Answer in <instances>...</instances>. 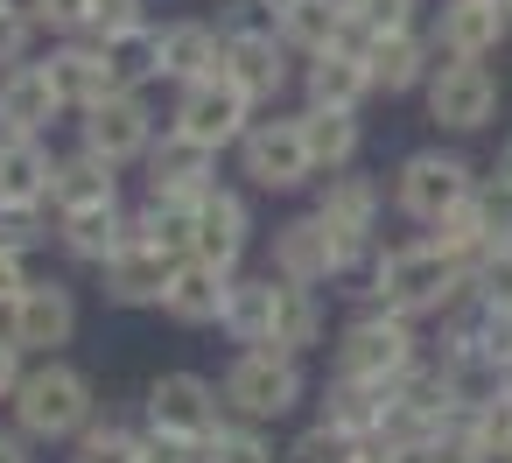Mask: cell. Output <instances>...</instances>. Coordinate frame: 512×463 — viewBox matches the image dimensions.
Returning a JSON list of instances; mask_svg holds the SVG:
<instances>
[{"label": "cell", "instance_id": "8d00e7d4", "mask_svg": "<svg viewBox=\"0 0 512 463\" xmlns=\"http://www.w3.org/2000/svg\"><path fill=\"white\" fill-rule=\"evenodd\" d=\"M204 463H274V435L267 428H246V421H225L204 442Z\"/></svg>", "mask_w": 512, "mask_h": 463}, {"label": "cell", "instance_id": "4fadbf2b", "mask_svg": "<svg viewBox=\"0 0 512 463\" xmlns=\"http://www.w3.org/2000/svg\"><path fill=\"white\" fill-rule=\"evenodd\" d=\"M141 169H148V204H169V211H197L218 190V155L183 141V134H169V127H162V141L148 148Z\"/></svg>", "mask_w": 512, "mask_h": 463}, {"label": "cell", "instance_id": "44dd1931", "mask_svg": "<svg viewBox=\"0 0 512 463\" xmlns=\"http://www.w3.org/2000/svg\"><path fill=\"white\" fill-rule=\"evenodd\" d=\"M50 85H57V99H64V113H92V106H106L120 85H113V64H106V43H92V36H78V43H64V50H50Z\"/></svg>", "mask_w": 512, "mask_h": 463}, {"label": "cell", "instance_id": "f907efd6", "mask_svg": "<svg viewBox=\"0 0 512 463\" xmlns=\"http://www.w3.org/2000/svg\"><path fill=\"white\" fill-rule=\"evenodd\" d=\"M358 463H407V456H386V449H365Z\"/></svg>", "mask_w": 512, "mask_h": 463}, {"label": "cell", "instance_id": "e0dca14e", "mask_svg": "<svg viewBox=\"0 0 512 463\" xmlns=\"http://www.w3.org/2000/svg\"><path fill=\"white\" fill-rule=\"evenodd\" d=\"M155 36H162V85L197 92V85L225 78V29H218V22L183 15V22H162Z\"/></svg>", "mask_w": 512, "mask_h": 463}, {"label": "cell", "instance_id": "277c9868", "mask_svg": "<svg viewBox=\"0 0 512 463\" xmlns=\"http://www.w3.org/2000/svg\"><path fill=\"white\" fill-rule=\"evenodd\" d=\"M477 183H484V176L470 169V155H456V148H414V155H400V169H393V211H400L407 225L435 232L456 204H470Z\"/></svg>", "mask_w": 512, "mask_h": 463}, {"label": "cell", "instance_id": "7dc6e473", "mask_svg": "<svg viewBox=\"0 0 512 463\" xmlns=\"http://www.w3.org/2000/svg\"><path fill=\"white\" fill-rule=\"evenodd\" d=\"M148 435V428H141ZM148 463H204L197 442H176V435H148Z\"/></svg>", "mask_w": 512, "mask_h": 463}, {"label": "cell", "instance_id": "8fae6325", "mask_svg": "<svg viewBox=\"0 0 512 463\" xmlns=\"http://www.w3.org/2000/svg\"><path fill=\"white\" fill-rule=\"evenodd\" d=\"M85 134V155H99L106 169H127V162H148V148L162 141V120L148 106V92H113L106 106H92L78 120Z\"/></svg>", "mask_w": 512, "mask_h": 463}, {"label": "cell", "instance_id": "484cf974", "mask_svg": "<svg viewBox=\"0 0 512 463\" xmlns=\"http://www.w3.org/2000/svg\"><path fill=\"white\" fill-rule=\"evenodd\" d=\"M232 281H239V274H218V267H204V260H183L176 281H169V295H162V316L183 323V330H211V323H225Z\"/></svg>", "mask_w": 512, "mask_h": 463}, {"label": "cell", "instance_id": "b9f144b4", "mask_svg": "<svg viewBox=\"0 0 512 463\" xmlns=\"http://www.w3.org/2000/svg\"><path fill=\"white\" fill-rule=\"evenodd\" d=\"M134 29H148V0H92V43H113Z\"/></svg>", "mask_w": 512, "mask_h": 463}, {"label": "cell", "instance_id": "d6a6232c", "mask_svg": "<svg viewBox=\"0 0 512 463\" xmlns=\"http://www.w3.org/2000/svg\"><path fill=\"white\" fill-rule=\"evenodd\" d=\"M106 64H113V85H120V92L162 85V36H155V22L134 29V36H113V43H106Z\"/></svg>", "mask_w": 512, "mask_h": 463}, {"label": "cell", "instance_id": "d4e9b609", "mask_svg": "<svg viewBox=\"0 0 512 463\" xmlns=\"http://www.w3.org/2000/svg\"><path fill=\"white\" fill-rule=\"evenodd\" d=\"M302 99L323 106V113H358L372 99V71H365V50H323L302 64Z\"/></svg>", "mask_w": 512, "mask_h": 463}, {"label": "cell", "instance_id": "2e32d148", "mask_svg": "<svg viewBox=\"0 0 512 463\" xmlns=\"http://www.w3.org/2000/svg\"><path fill=\"white\" fill-rule=\"evenodd\" d=\"M8 337H15L22 358H29V351L57 358V351L78 337V295H71L64 281H29V295H22L15 316H8Z\"/></svg>", "mask_w": 512, "mask_h": 463}, {"label": "cell", "instance_id": "ee69618b", "mask_svg": "<svg viewBox=\"0 0 512 463\" xmlns=\"http://www.w3.org/2000/svg\"><path fill=\"white\" fill-rule=\"evenodd\" d=\"M50 239V225H43V211H8V204H0V253H29V246H43Z\"/></svg>", "mask_w": 512, "mask_h": 463}, {"label": "cell", "instance_id": "4316f807", "mask_svg": "<svg viewBox=\"0 0 512 463\" xmlns=\"http://www.w3.org/2000/svg\"><path fill=\"white\" fill-rule=\"evenodd\" d=\"M386 414H393V386H372V379H344V372H330V386H323V421L337 428V435H351V442H379V428H386Z\"/></svg>", "mask_w": 512, "mask_h": 463}, {"label": "cell", "instance_id": "d590c367", "mask_svg": "<svg viewBox=\"0 0 512 463\" xmlns=\"http://www.w3.org/2000/svg\"><path fill=\"white\" fill-rule=\"evenodd\" d=\"M351 22H358V50L379 43V36H414L421 0H351Z\"/></svg>", "mask_w": 512, "mask_h": 463}, {"label": "cell", "instance_id": "9a60e30c", "mask_svg": "<svg viewBox=\"0 0 512 463\" xmlns=\"http://www.w3.org/2000/svg\"><path fill=\"white\" fill-rule=\"evenodd\" d=\"M505 36H512V15L491 8V0H442L428 22V43L442 64H484Z\"/></svg>", "mask_w": 512, "mask_h": 463}, {"label": "cell", "instance_id": "83f0119b", "mask_svg": "<svg viewBox=\"0 0 512 463\" xmlns=\"http://www.w3.org/2000/svg\"><path fill=\"white\" fill-rule=\"evenodd\" d=\"M274 316H281V281L274 274H253V281H232V302H225V337L239 351H274Z\"/></svg>", "mask_w": 512, "mask_h": 463}, {"label": "cell", "instance_id": "7a4b0ae2", "mask_svg": "<svg viewBox=\"0 0 512 463\" xmlns=\"http://www.w3.org/2000/svg\"><path fill=\"white\" fill-rule=\"evenodd\" d=\"M8 407H15V435H29V442H78V435L99 421L92 379H85L78 365H64V358L29 365V379H22V393H15Z\"/></svg>", "mask_w": 512, "mask_h": 463}, {"label": "cell", "instance_id": "bcb514c9", "mask_svg": "<svg viewBox=\"0 0 512 463\" xmlns=\"http://www.w3.org/2000/svg\"><path fill=\"white\" fill-rule=\"evenodd\" d=\"M22 379H29V365H22V351H15V337L0 330V400H15L22 393Z\"/></svg>", "mask_w": 512, "mask_h": 463}, {"label": "cell", "instance_id": "db71d44e", "mask_svg": "<svg viewBox=\"0 0 512 463\" xmlns=\"http://www.w3.org/2000/svg\"><path fill=\"white\" fill-rule=\"evenodd\" d=\"M505 323H512V316H505Z\"/></svg>", "mask_w": 512, "mask_h": 463}, {"label": "cell", "instance_id": "e575fe53", "mask_svg": "<svg viewBox=\"0 0 512 463\" xmlns=\"http://www.w3.org/2000/svg\"><path fill=\"white\" fill-rule=\"evenodd\" d=\"M71 463H148V435L127 421H92L71 442Z\"/></svg>", "mask_w": 512, "mask_h": 463}, {"label": "cell", "instance_id": "1f68e13d", "mask_svg": "<svg viewBox=\"0 0 512 463\" xmlns=\"http://www.w3.org/2000/svg\"><path fill=\"white\" fill-rule=\"evenodd\" d=\"M57 239H64L71 260L106 267V260H120V246L134 239V218H127L120 204H106V211H71V218H57Z\"/></svg>", "mask_w": 512, "mask_h": 463}, {"label": "cell", "instance_id": "836d02e7", "mask_svg": "<svg viewBox=\"0 0 512 463\" xmlns=\"http://www.w3.org/2000/svg\"><path fill=\"white\" fill-rule=\"evenodd\" d=\"M323 344V302H316V288H288L281 281V316H274V351H288V358H302V351H316Z\"/></svg>", "mask_w": 512, "mask_h": 463}, {"label": "cell", "instance_id": "ac0fdd59", "mask_svg": "<svg viewBox=\"0 0 512 463\" xmlns=\"http://www.w3.org/2000/svg\"><path fill=\"white\" fill-rule=\"evenodd\" d=\"M267 274L288 281V288H323V281H337L344 267H337V239H330V225H323L316 211L274 225V267H267Z\"/></svg>", "mask_w": 512, "mask_h": 463}, {"label": "cell", "instance_id": "5b68a950", "mask_svg": "<svg viewBox=\"0 0 512 463\" xmlns=\"http://www.w3.org/2000/svg\"><path fill=\"white\" fill-rule=\"evenodd\" d=\"M414 365H421V330H414L407 316H386V309L365 302V309L337 330V372H344V379L400 386Z\"/></svg>", "mask_w": 512, "mask_h": 463}, {"label": "cell", "instance_id": "4dcf8cb0", "mask_svg": "<svg viewBox=\"0 0 512 463\" xmlns=\"http://www.w3.org/2000/svg\"><path fill=\"white\" fill-rule=\"evenodd\" d=\"M302 141H309V162H316V183L323 176H344L365 148V120L358 113H323V106H302Z\"/></svg>", "mask_w": 512, "mask_h": 463}, {"label": "cell", "instance_id": "ab89813d", "mask_svg": "<svg viewBox=\"0 0 512 463\" xmlns=\"http://www.w3.org/2000/svg\"><path fill=\"white\" fill-rule=\"evenodd\" d=\"M414 463H498V456H491V449L477 442V428L456 414V421H449V428H442V435H435V442H428Z\"/></svg>", "mask_w": 512, "mask_h": 463}, {"label": "cell", "instance_id": "f5cc1de1", "mask_svg": "<svg viewBox=\"0 0 512 463\" xmlns=\"http://www.w3.org/2000/svg\"><path fill=\"white\" fill-rule=\"evenodd\" d=\"M0 8H15V0H0Z\"/></svg>", "mask_w": 512, "mask_h": 463}, {"label": "cell", "instance_id": "5bb4252c", "mask_svg": "<svg viewBox=\"0 0 512 463\" xmlns=\"http://www.w3.org/2000/svg\"><path fill=\"white\" fill-rule=\"evenodd\" d=\"M246 253H253V204H246V190H225L218 183L197 204V218H190V260H204L218 274H239Z\"/></svg>", "mask_w": 512, "mask_h": 463}, {"label": "cell", "instance_id": "3957f363", "mask_svg": "<svg viewBox=\"0 0 512 463\" xmlns=\"http://www.w3.org/2000/svg\"><path fill=\"white\" fill-rule=\"evenodd\" d=\"M218 393H225V414H232V421L274 428V421H288V414L302 407L309 372H302V358H288V351H239V358L225 365Z\"/></svg>", "mask_w": 512, "mask_h": 463}, {"label": "cell", "instance_id": "11a10c76", "mask_svg": "<svg viewBox=\"0 0 512 463\" xmlns=\"http://www.w3.org/2000/svg\"><path fill=\"white\" fill-rule=\"evenodd\" d=\"M505 463H512V456H505Z\"/></svg>", "mask_w": 512, "mask_h": 463}, {"label": "cell", "instance_id": "ffe728a7", "mask_svg": "<svg viewBox=\"0 0 512 463\" xmlns=\"http://www.w3.org/2000/svg\"><path fill=\"white\" fill-rule=\"evenodd\" d=\"M57 113H64V99L43 64H22L0 78V141H43L57 127Z\"/></svg>", "mask_w": 512, "mask_h": 463}, {"label": "cell", "instance_id": "9c48e42d", "mask_svg": "<svg viewBox=\"0 0 512 463\" xmlns=\"http://www.w3.org/2000/svg\"><path fill=\"white\" fill-rule=\"evenodd\" d=\"M239 176H246L253 190H274V197H288V190L316 183V162H309L302 120H295V113L253 120V134L239 141Z\"/></svg>", "mask_w": 512, "mask_h": 463}, {"label": "cell", "instance_id": "f6af8a7d", "mask_svg": "<svg viewBox=\"0 0 512 463\" xmlns=\"http://www.w3.org/2000/svg\"><path fill=\"white\" fill-rule=\"evenodd\" d=\"M29 295V267L15 253H0V316H15V302Z\"/></svg>", "mask_w": 512, "mask_h": 463}, {"label": "cell", "instance_id": "30bf717a", "mask_svg": "<svg viewBox=\"0 0 512 463\" xmlns=\"http://www.w3.org/2000/svg\"><path fill=\"white\" fill-rule=\"evenodd\" d=\"M169 134H183V141L225 155V148H239V141L253 134V99H246L232 78H211V85H197V92H176Z\"/></svg>", "mask_w": 512, "mask_h": 463}, {"label": "cell", "instance_id": "7bdbcfd3", "mask_svg": "<svg viewBox=\"0 0 512 463\" xmlns=\"http://www.w3.org/2000/svg\"><path fill=\"white\" fill-rule=\"evenodd\" d=\"M29 43H36V15L29 8H0V78L29 64Z\"/></svg>", "mask_w": 512, "mask_h": 463}, {"label": "cell", "instance_id": "8992f818", "mask_svg": "<svg viewBox=\"0 0 512 463\" xmlns=\"http://www.w3.org/2000/svg\"><path fill=\"white\" fill-rule=\"evenodd\" d=\"M141 414H148V435H176V442H197V449L232 421L218 379H204V372H162V379L148 386Z\"/></svg>", "mask_w": 512, "mask_h": 463}, {"label": "cell", "instance_id": "f35d334b", "mask_svg": "<svg viewBox=\"0 0 512 463\" xmlns=\"http://www.w3.org/2000/svg\"><path fill=\"white\" fill-rule=\"evenodd\" d=\"M470 302H484L491 316H512V253H491L470 267Z\"/></svg>", "mask_w": 512, "mask_h": 463}, {"label": "cell", "instance_id": "816d5d0a", "mask_svg": "<svg viewBox=\"0 0 512 463\" xmlns=\"http://www.w3.org/2000/svg\"><path fill=\"white\" fill-rule=\"evenodd\" d=\"M491 8H505V15H512V0H491Z\"/></svg>", "mask_w": 512, "mask_h": 463}, {"label": "cell", "instance_id": "f546056e", "mask_svg": "<svg viewBox=\"0 0 512 463\" xmlns=\"http://www.w3.org/2000/svg\"><path fill=\"white\" fill-rule=\"evenodd\" d=\"M50 176H57V155L43 141H0V204L8 211H43Z\"/></svg>", "mask_w": 512, "mask_h": 463}, {"label": "cell", "instance_id": "681fc988", "mask_svg": "<svg viewBox=\"0 0 512 463\" xmlns=\"http://www.w3.org/2000/svg\"><path fill=\"white\" fill-rule=\"evenodd\" d=\"M498 183L512 190V134H505V148H498Z\"/></svg>", "mask_w": 512, "mask_h": 463}, {"label": "cell", "instance_id": "7c38bea8", "mask_svg": "<svg viewBox=\"0 0 512 463\" xmlns=\"http://www.w3.org/2000/svg\"><path fill=\"white\" fill-rule=\"evenodd\" d=\"M421 99L442 134H484L498 120V71L491 64H435Z\"/></svg>", "mask_w": 512, "mask_h": 463}, {"label": "cell", "instance_id": "ba28073f", "mask_svg": "<svg viewBox=\"0 0 512 463\" xmlns=\"http://www.w3.org/2000/svg\"><path fill=\"white\" fill-rule=\"evenodd\" d=\"M379 211H386V197H379L372 176H351V169H344V176H323V190H316V218L330 225V239H337V267H344V274L372 267Z\"/></svg>", "mask_w": 512, "mask_h": 463}, {"label": "cell", "instance_id": "c3c4849f", "mask_svg": "<svg viewBox=\"0 0 512 463\" xmlns=\"http://www.w3.org/2000/svg\"><path fill=\"white\" fill-rule=\"evenodd\" d=\"M0 463H36V456H29V435H15V428H0Z\"/></svg>", "mask_w": 512, "mask_h": 463}, {"label": "cell", "instance_id": "d6986e66", "mask_svg": "<svg viewBox=\"0 0 512 463\" xmlns=\"http://www.w3.org/2000/svg\"><path fill=\"white\" fill-rule=\"evenodd\" d=\"M176 253L169 246H155V239H127L120 246V260H106L99 274H106V302H120V309H162V295H169V281H176Z\"/></svg>", "mask_w": 512, "mask_h": 463}, {"label": "cell", "instance_id": "60d3db41", "mask_svg": "<svg viewBox=\"0 0 512 463\" xmlns=\"http://www.w3.org/2000/svg\"><path fill=\"white\" fill-rule=\"evenodd\" d=\"M22 8L36 15V29H57L64 43L92 36V0H22Z\"/></svg>", "mask_w": 512, "mask_h": 463}, {"label": "cell", "instance_id": "52a82bcc", "mask_svg": "<svg viewBox=\"0 0 512 463\" xmlns=\"http://www.w3.org/2000/svg\"><path fill=\"white\" fill-rule=\"evenodd\" d=\"M421 239H435L449 260H463V267H477V260H491V253H512V190L498 183V176H484L477 190H470V204H456L435 232H421Z\"/></svg>", "mask_w": 512, "mask_h": 463}, {"label": "cell", "instance_id": "603a6c76", "mask_svg": "<svg viewBox=\"0 0 512 463\" xmlns=\"http://www.w3.org/2000/svg\"><path fill=\"white\" fill-rule=\"evenodd\" d=\"M281 43H288V50H302V57L358 50L351 0H288V8H281Z\"/></svg>", "mask_w": 512, "mask_h": 463}, {"label": "cell", "instance_id": "7402d4cb", "mask_svg": "<svg viewBox=\"0 0 512 463\" xmlns=\"http://www.w3.org/2000/svg\"><path fill=\"white\" fill-rule=\"evenodd\" d=\"M225 78L260 106H274L288 92V43L281 36H225Z\"/></svg>", "mask_w": 512, "mask_h": 463}, {"label": "cell", "instance_id": "cb8c5ba5", "mask_svg": "<svg viewBox=\"0 0 512 463\" xmlns=\"http://www.w3.org/2000/svg\"><path fill=\"white\" fill-rule=\"evenodd\" d=\"M435 43L414 29V36H379V43H365V71H372V92H386V99H400V92H428V78H435Z\"/></svg>", "mask_w": 512, "mask_h": 463}, {"label": "cell", "instance_id": "6da1fadb", "mask_svg": "<svg viewBox=\"0 0 512 463\" xmlns=\"http://www.w3.org/2000/svg\"><path fill=\"white\" fill-rule=\"evenodd\" d=\"M463 288H470L463 260H449L435 239H407V246L372 253V288L365 295H372V309L421 323V316H449L463 302Z\"/></svg>", "mask_w": 512, "mask_h": 463}, {"label": "cell", "instance_id": "74e56055", "mask_svg": "<svg viewBox=\"0 0 512 463\" xmlns=\"http://www.w3.org/2000/svg\"><path fill=\"white\" fill-rule=\"evenodd\" d=\"M358 456H365V442L337 435L330 421H309V428L288 442V463H358Z\"/></svg>", "mask_w": 512, "mask_h": 463}, {"label": "cell", "instance_id": "f1b7e54d", "mask_svg": "<svg viewBox=\"0 0 512 463\" xmlns=\"http://www.w3.org/2000/svg\"><path fill=\"white\" fill-rule=\"evenodd\" d=\"M50 204H57V218H71V211H106V204H120V169H106L99 155H57V176H50Z\"/></svg>", "mask_w": 512, "mask_h": 463}]
</instances>
